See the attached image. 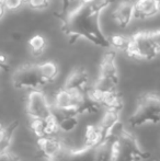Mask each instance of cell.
Returning <instances> with one entry per match:
<instances>
[{
	"label": "cell",
	"mask_w": 160,
	"mask_h": 161,
	"mask_svg": "<svg viewBox=\"0 0 160 161\" xmlns=\"http://www.w3.org/2000/svg\"><path fill=\"white\" fill-rule=\"evenodd\" d=\"M6 13H7V9H6V7H4V4L2 3L1 1H0V21H1V20L4 18V15H6Z\"/></svg>",
	"instance_id": "cell-21"
},
{
	"label": "cell",
	"mask_w": 160,
	"mask_h": 161,
	"mask_svg": "<svg viewBox=\"0 0 160 161\" xmlns=\"http://www.w3.org/2000/svg\"><path fill=\"white\" fill-rule=\"evenodd\" d=\"M35 144H36L37 153L46 161L57 159L66 150L65 142L63 140V138L58 137V135L37 138Z\"/></svg>",
	"instance_id": "cell-5"
},
{
	"label": "cell",
	"mask_w": 160,
	"mask_h": 161,
	"mask_svg": "<svg viewBox=\"0 0 160 161\" xmlns=\"http://www.w3.org/2000/svg\"><path fill=\"white\" fill-rule=\"evenodd\" d=\"M89 74L87 70L82 69V68H78L75 69L69 74L67 77L66 81H65L64 88L70 90H80V91H87L89 88Z\"/></svg>",
	"instance_id": "cell-8"
},
{
	"label": "cell",
	"mask_w": 160,
	"mask_h": 161,
	"mask_svg": "<svg viewBox=\"0 0 160 161\" xmlns=\"http://www.w3.org/2000/svg\"><path fill=\"white\" fill-rule=\"evenodd\" d=\"M100 106L108 110H115V111H122L124 106V102L120 93L118 92V90L115 91H110L105 92L103 94L102 99L100 101Z\"/></svg>",
	"instance_id": "cell-13"
},
{
	"label": "cell",
	"mask_w": 160,
	"mask_h": 161,
	"mask_svg": "<svg viewBox=\"0 0 160 161\" xmlns=\"http://www.w3.org/2000/svg\"><path fill=\"white\" fill-rule=\"evenodd\" d=\"M60 115V114H59ZM79 115H60V133L64 134H70L74 131L79 125V119H78Z\"/></svg>",
	"instance_id": "cell-15"
},
{
	"label": "cell",
	"mask_w": 160,
	"mask_h": 161,
	"mask_svg": "<svg viewBox=\"0 0 160 161\" xmlns=\"http://www.w3.org/2000/svg\"><path fill=\"white\" fill-rule=\"evenodd\" d=\"M37 69L44 85L54 82L59 75V67L53 60H47L43 62L42 64H37Z\"/></svg>",
	"instance_id": "cell-11"
},
{
	"label": "cell",
	"mask_w": 160,
	"mask_h": 161,
	"mask_svg": "<svg viewBox=\"0 0 160 161\" xmlns=\"http://www.w3.org/2000/svg\"><path fill=\"white\" fill-rule=\"evenodd\" d=\"M130 123L134 127L146 124L160 123V96L145 93L139 97L134 113L130 117Z\"/></svg>",
	"instance_id": "cell-1"
},
{
	"label": "cell",
	"mask_w": 160,
	"mask_h": 161,
	"mask_svg": "<svg viewBox=\"0 0 160 161\" xmlns=\"http://www.w3.org/2000/svg\"><path fill=\"white\" fill-rule=\"evenodd\" d=\"M135 1L122 0L112 10V17L119 28L126 29L135 21Z\"/></svg>",
	"instance_id": "cell-6"
},
{
	"label": "cell",
	"mask_w": 160,
	"mask_h": 161,
	"mask_svg": "<svg viewBox=\"0 0 160 161\" xmlns=\"http://www.w3.org/2000/svg\"><path fill=\"white\" fill-rule=\"evenodd\" d=\"M25 3L33 10H45L52 3V0H25Z\"/></svg>",
	"instance_id": "cell-17"
},
{
	"label": "cell",
	"mask_w": 160,
	"mask_h": 161,
	"mask_svg": "<svg viewBox=\"0 0 160 161\" xmlns=\"http://www.w3.org/2000/svg\"><path fill=\"white\" fill-rule=\"evenodd\" d=\"M101 78L108 79L113 82L118 83L120 81V72H119V67L116 64L115 54L108 53L103 56L102 60L100 63L99 67V76Z\"/></svg>",
	"instance_id": "cell-7"
},
{
	"label": "cell",
	"mask_w": 160,
	"mask_h": 161,
	"mask_svg": "<svg viewBox=\"0 0 160 161\" xmlns=\"http://www.w3.org/2000/svg\"><path fill=\"white\" fill-rule=\"evenodd\" d=\"M0 161H21V157L18 153L7 150L0 153Z\"/></svg>",
	"instance_id": "cell-19"
},
{
	"label": "cell",
	"mask_w": 160,
	"mask_h": 161,
	"mask_svg": "<svg viewBox=\"0 0 160 161\" xmlns=\"http://www.w3.org/2000/svg\"><path fill=\"white\" fill-rule=\"evenodd\" d=\"M12 82L18 89H40L44 86L41 79L37 65H24L15 70L12 77Z\"/></svg>",
	"instance_id": "cell-4"
},
{
	"label": "cell",
	"mask_w": 160,
	"mask_h": 161,
	"mask_svg": "<svg viewBox=\"0 0 160 161\" xmlns=\"http://www.w3.org/2000/svg\"><path fill=\"white\" fill-rule=\"evenodd\" d=\"M52 1H54V0H52Z\"/></svg>",
	"instance_id": "cell-23"
},
{
	"label": "cell",
	"mask_w": 160,
	"mask_h": 161,
	"mask_svg": "<svg viewBox=\"0 0 160 161\" xmlns=\"http://www.w3.org/2000/svg\"><path fill=\"white\" fill-rule=\"evenodd\" d=\"M157 3H158V9H159V12H160V0H157Z\"/></svg>",
	"instance_id": "cell-22"
},
{
	"label": "cell",
	"mask_w": 160,
	"mask_h": 161,
	"mask_svg": "<svg viewBox=\"0 0 160 161\" xmlns=\"http://www.w3.org/2000/svg\"><path fill=\"white\" fill-rule=\"evenodd\" d=\"M2 3L4 4L7 11H15L25 3V0H2Z\"/></svg>",
	"instance_id": "cell-18"
},
{
	"label": "cell",
	"mask_w": 160,
	"mask_h": 161,
	"mask_svg": "<svg viewBox=\"0 0 160 161\" xmlns=\"http://www.w3.org/2000/svg\"><path fill=\"white\" fill-rule=\"evenodd\" d=\"M46 45V38L43 35H41V34H34L28 41V46L29 49H30V53L34 57H41L45 53Z\"/></svg>",
	"instance_id": "cell-14"
},
{
	"label": "cell",
	"mask_w": 160,
	"mask_h": 161,
	"mask_svg": "<svg viewBox=\"0 0 160 161\" xmlns=\"http://www.w3.org/2000/svg\"><path fill=\"white\" fill-rule=\"evenodd\" d=\"M105 140V134L97 124H90L83 131L82 146L96 148Z\"/></svg>",
	"instance_id": "cell-10"
},
{
	"label": "cell",
	"mask_w": 160,
	"mask_h": 161,
	"mask_svg": "<svg viewBox=\"0 0 160 161\" xmlns=\"http://www.w3.org/2000/svg\"><path fill=\"white\" fill-rule=\"evenodd\" d=\"M53 112V104L42 90H30L26 97V113L30 119H46Z\"/></svg>",
	"instance_id": "cell-3"
},
{
	"label": "cell",
	"mask_w": 160,
	"mask_h": 161,
	"mask_svg": "<svg viewBox=\"0 0 160 161\" xmlns=\"http://www.w3.org/2000/svg\"><path fill=\"white\" fill-rule=\"evenodd\" d=\"M121 121V112L120 111H115V110H108L105 108L103 114L101 115L100 119H99L98 124L99 126L104 134H107L114 125L119 123Z\"/></svg>",
	"instance_id": "cell-12"
},
{
	"label": "cell",
	"mask_w": 160,
	"mask_h": 161,
	"mask_svg": "<svg viewBox=\"0 0 160 161\" xmlns=\"http://www.w3.org/2000/svg\"><path fill=\"white\" fill-rule=\"evenodd\" d=\"M135 7V20L146 21L159 13L157 0H136Z\"/></svg>",
	"instance_id": "cell-9"
},
{
	"label": "cell",
	"mask_w": 160,
	"mask_h": 161,
	"mask_svg": "<svg viewBox=\"0 0 160 161\" xmlns=\"http://www.w3.org/2000/svg\"><path fill=\"white\" fill-rule=\"evenodd\" d=\"M150 37H152V41L154 43L155 47H156L157 52L160 55V29L159 30H155V31H149Z\"/></svg>",
	"instance_id": "cell-20"
},
{
	"label": "cell",
	"mask_w": 160,
	"mask_h": 161,
	"mask_svg": "<svg viewBox=\"0 0 160 161\" xmlns=\"http://www.w3.org/2000/svg\"><path fill=\"white\" fill-rule=\"evenodd\" d=\"M29 125H30L31 134L33 135V137H35V139L46 136V131H45V119H30V124Z\"/></svg>",
	"instance_id": "cell-16"
},
{
	"label": "cell",
	"mask_w": 160,
	"mask_h": 161,
	"mask_svg": "<svg viewBox=\"0 0 160 161\" xmlns=\"http://www.w3.org/2000/svg\"><path fill=\"white\" fill-rule=\"evenodd\" d=\"M125 53L130 57L141 60H152L159 56L150 37L149 31H139L133 34Z\"/></svg>",
	"instance_id": "cell-2"
}]
</instances>
